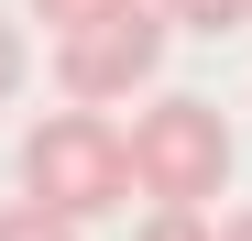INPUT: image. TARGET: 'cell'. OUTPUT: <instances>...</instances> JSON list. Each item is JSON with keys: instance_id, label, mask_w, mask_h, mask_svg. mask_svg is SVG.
I'll use <instances>...</instances> for the list:
<instances>
[{"instance_id": "obj_1", "label": "cell", "mask_w": 252, "mask_h": 241, "mask_svg": "<svg viewBox=\"0 0 252 241\" xmlns=\"http://www.w3.org/2000/svg\"><path fill=\"white\" fill-rule=\"evenodd\" d=\"M22 197H44V209H66V219H110L121 197H143L132 186V132H110L88 99L44 110L22 132Z\"/></svg>"}, {"instance_id": "obj_9", "label": "cell", "mask_w": 252, "mask_h": 241, "mask_svg": "<svg viewBox=\"0 0 252 241\" xmlns=\"http://www.w3.org/2000/svg\"><path fill=\"white\" fill-rule=\"evenodd\" d=\"M220 241H252V209H230V219H220Z\"/></svg>"}, {"instance_id": "obj_7", "label": "cell", "mask_w": 252, "mask_h": 241, "mask_svg": "<svg viewBox=\"0 0 252 241\" xmlns=\"http://www.w3.org/2000/svg\"><path fill=\"white\" fill-rule=\"evenodd\" d=\"M99 11H121V0H33V22H55V33H77V22H99Z\"/></svg>"}, {"instance_id": "obj_8", "label": "cell", "mask_w": 252, "mask_h": 241, "mask_svg": "<svg viewBox=\"0 0 252 241\" xmlns=\"http://www.w3.org/2000/svg\"><path fill=\"white\" fill-rule=\"evenodd\" d=\"M11 88H22V33L0 22V99H11Z\"/></svg>"}, {"instance_id": "obj_6", "label": "cell", "mask_w": 252, "mask_h": 241, "mask_svg": "<svg viewBox=\"0 0 252 241\" xmlns=\"http://www.w3.org/2000/svg\"><path fill=\"white\" fill-rule=\"evenodd\" d=\"M132 241H220V230H208V209H154Z\"/></svg>"}, {"instance_id": "obj_5", "label": "cell", "mask_w": 252, "mask_h": 241, "mask_svg": "<svg viewBox=\"0 0 252 241\" xmlns=\"http://www.w3.org/2000/svg\"><path fill=\"white\" fill-rule=\"evenodd\" d=\"M164 22H176V33H241L252 0H164Z\"/></svg>"}, {"instance_id": "obj_3", "label": "cell", "mask_w": 252, "mask_h": 241, "mask_svg": "<svg viewBox=\"0 0 252 241\" xmlns=\"http://www.w3.org/2000/svg\"><path fill=\"white\" fill-rule=\"evenodd\" d=\"M164 0L143 11V0H121V11H99V22H77V33H55V88L66 99H88V110H110V99H132V88H154V66H164Z\"/></svg>"}, {"instance_id": "obj_4", "label": "cell", "mask_w": 252, "mask_h": 241, "mask_svg": "<svg viewBox=\"0 0 252 241\" xmlns=\"http://www.w3.org/2000/svg\"><path fill=\"white\" fill-rule=\"evenodd\" d=\"M88 219H66V209H44V197H11L0 209V241H77Z\"/></svg>"}, {"instance_id": "obj_2", "label": "cell", "mask_w": 252, "mask_h": 241, "mask_svg": "<svg viewBox=\"0 0 252 241\" xmlns=\"http://www.w3.org/2000/svg\"><path fill=\"white\" fill-rule=\"evenodd\" d=\"M132 186L154 197V209H208V197L230 186V120L208 99H154L132 120Z\"/></svg>"}]
</instances>
